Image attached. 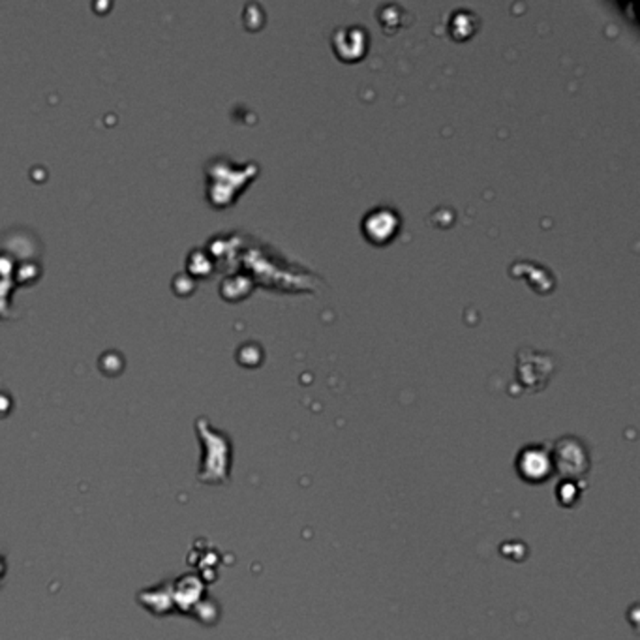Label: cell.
<instances>
[{
    "instance_id": "4",
    "label": "cell",
    "mask_w": 640,
    "mask_h": 640,
    "mask_svg": "<svg viewBox=\"0 0 640 640\" xmlns=\"http://www.w3.org/2000/svg\"><path fill=\"white\" fill-rule=\"evenodd\" d=\"M396 226H399V216L391 209H374L362 222L365 233L376 242L387 240L396 231Z\"/></svg>"
},
{
    "instance_id": "2",
    "label": "cell",
    "mask_w": 640,
    "mask_h": 640,
    "mask_svg": "<svg viewBox=\"0 0 640 640\" xmlns=\"http://www.w3.org/2000/svg\"><path fill=\"white\" fill-rule=\"evenodd\" d=\"M516 470H518V475H521L528 482H543V481H547L552 475L550 474L552 472L550 451H548V449H545L543 445L524 447L521 451V455H518Z\"/></svg>"
},
{
    "instance_id": "1",
    "label": "cell",
    "mask_w": 640,
    "mask_h": 640,
    "mask_svg": "<svg viewBox=\"0 0 640 640\" xmlns=\"http://www.w3.org/2000/svg\"><path fill=\"white\" fill-rule=\"evenodd\" d=\"M552 466H556L558 474L567 477L569 481L573 477L584 475L590 470V457H587L586 447L580 440L567 436L555 443L550 451Z\"/></svg>"
},
{
    "instance_id": "3",
    "label": "cell",
    "mask_w": 640,
    "mask_h": 640,
    "mask_svg": "<svg viewBox=\"0 0 640 640\" xmlns=\"http://www.w3.org/2000/svg\"><path fill=\"white\" fill-rule=\"evenodd\" d=\"M333 45L336 53L345 61H353L362 55L367 47V32L362 27H342L336 28L333 36Z\"/></svg>"
},
{
    "instance_id": "5",
    "label": "cell",
    "mask_w": 640,
    "mask_h": 640,
    "mask_svg": "<svg viewBox=\"0 0 640 640\" xmlns=\"http://www.w3.org/2000/svg\"><path fill=\"white\" fill-rule=\"evenodd\" d=\"M477 17L474 12H468V10H457L453 13L451 20H449V28H451V34L455 38H468L472 36V34L475 32L477 28Z\"/></svg>"
}]
</instances>
